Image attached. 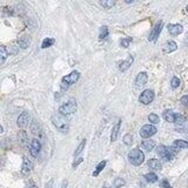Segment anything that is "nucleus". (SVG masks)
I'll return each instance as SVG.
<instances>
[{
  "label": "nucleus",
  "instance_id": "obj_25",
  "mask_svg": "<svg viewBox=\"0 0 188 188\" xmlns=\"http://www.w3.org/2000/svg\"><path fill=\"white\" fill-rule=\"evenodd\" d=\"M125 185V180L123 179H121V178H116L114 182H113V186L111 188H120L122 187Z\"/></svg>",
  "mask_w": 188,
  "mask_h": 188
},
{
  "label": "nucleus",
  "instance_id": "obj_22",
  "mask_svg": "<svg viewBox=\"0 0 188 188\" xmlns=\"http://www.w3.org/2000/svg\"><path fill=\"white\" fill-rule=\"evenodd\" d=\"M173 145L176 148H188V141L185 140H175Z\"/></svg>",
  "mask_w": 188,
  "mask_h": 188
},
{
  "label": "nucleus",
  "instance_id": "obj_36",
  "mask_svg": "<svg viewBox=\"0 0 188 188\" xmlns=\"http://www.w3.org/2000/svg\"><path fill=\"white\" fill-rule=\"evenodd\" d=\"M26 133L25 132H20L19 133V139H20V141L23 142V145H25L26 143V140H27V138H26Z\"/></svg>",
  "mask_w": 188,
  "mask_h": 188
},
{
  "label": "nucleus",
  "instance_id": "obj_12",
  "mask_svg": "<svg viewBox=\"0 0 188 188\" xmlns=\"http://www.w3.org/2000/svg\"><path fill=\"white\" fill-rule=\"evenodd\" d=\"M30 44H31L30 35H26V34H24V35H21V37L18 39V45H19V47H20V48H23V50L27 48V47L30 46Z\"/></svg>",
  "mask_w": 188,
  "mask_h": 188
},
{
  "label": "nucleus",
  "instance_id": "obj_5",
  "mask_svg": "<svg viewBox=\"0 0 188 188\" xmlns=\"http://www.w3.org/2000/svg\"><path fill=\"white\" fill-rule=\"evenodd\" d=\"M175 152L176 150L174 149V148H169V147H166V146H162V145L159 146L158 149H157L158 155H160V158L162 159V160H165V161L172 160L174 154H175Z\"/></svg>",
  "mask_w": 188,
  "mask_h": 188
},
{
  "label": "nucleus",
  "instance_id": "obj_4",
  "mask_svg": "<svg viewBox=\"0 0 188 188\" xmlns=\"http://www.w3.org/2000/svg\"><path fill=\"white\" fill-rule=\"evenodd\" d=\"M76 108H78V105H76L75 99L71 98L67 102H65L64 105L60 106L59 112L64 115H69V114H73V113L76 112Z\"/></svg>",
  "mask_w": 188,
  "mask_h": 188
},
{
  "label": "nucleus",
  "instance_id": "obj_9",
  "mask_svg": "<svg viewBox=\"0 0 188 188\" xmlns=\"http://www.w3.org/2000/svg\"><path fill=\"white\" fill-rule=\"evenodd\" d=\"M40 150H41V143H40V141L38 139H34L32 141V143H31V147H30L31 155L33 158H37L38 154L40 153Z\"/></svg>",
  "mask_w": 188,
  "mask_h": 188
},
{
  "label": "nucleus",
  "instance_id": "obj_10",
  "mask_svg": "<svg viewBox=\"0 0 188 188\" xmlns=\"http://www.w3.org/2000/svg\"><path fill=\"white\" fill-rule=\"evenodd\" d=\"M28 120H30V115L26 112H23L19 115V118L17 120V123H18V126L20 128H24L28 125Z\"/></svg>",
  "mask_w": 188,
  "mask_h": 188
},
{
  "label": "nucleus",
  "instance_id": "obj_23",
  "mask_svg": "<svg viewBox=\"0 0 188 188\" xmlns=\"http://www.w3.org/2000/svg\"><path fill=\"white\" fill-rule=\"evenodd\" d=\"M105 166H106V161L104 160V161H101L100 164H99L98 166H97V168H95V171L93 172V176H98L99 174H100V172L105 168Z\"/></svg>",
  "mask_w": 188,
  "mask_h": 188
},
{
  "label": "nucleus",
  "instance_id": "obj_18",
  "mask_svg": "<svg viewBox=\"0 0 188 188\" xmlns=\"http://www.w3.org/2000/svg\"><path fill=\"white\" fill-rule=\"evenodd\" d=\"M148 167L153 171H160L161 169V162L157 159H150L148 161Z\"/></svg>",
  "mask_w": 188,
  "mask_h": 188
},
{
  "label": "nucleus",
  "instance_id": "obj_43",
  "mask_svg": "<svg viewBox=\"0 0 188 188\" xmlns=\"http://www.w3.org/2000/svg\"><path fill=\"white\" fill-rule=\"evenodd\" d=\"M125 1H126V2H127V4H131V2H133V1H134V0H125Z\"/></svg>",
  "mask_w": 188,
  "mask_h": 188
},
{
  "label": "nucleus",
  "instance_id": "obj_37",
  "mask_svg": "<svg viewBox=\"0 0 188 188\" xmlns=\"http://www.w3.org/2000/svg\"><path fill=\"white\" fill-rule=\"evenodd\" d=\"M181 104L183 106H186V107H188V95H183L181 98Z\"/></svg>",
  "mask_w": 188,
  "mask_h": 188
},
{
  "label": "nucleus",
  "instance_id": "obj_20",
  "mask_svg": "<svg viewBox=\"0 0 188 188\" xmlns=\"http://www.w3.org/2000/svg\"><path fill=\"white\" fill-rule=\"evenodd\" d=\"M141 146H142V147L146 150L150 152V150H152L153 148H154V147H155V142H154L153 140H150V139H146V140H145V141L141 143Z\"/></svg>",
  "mask_w": 188,
  "mask_h": 188
},
{
  "label": "nucleus",
  "instance_id": "obj_2",
  "mask_svg": "<svg viewBox=\"0 0 188 188\" xmlns=\"http://www.w3.org/2000/svg\"><path fill=\"white\" fill-rule=\"evenodd\" d=\"M79 78H80V73L78 71H73L72 73L64 76L61 80V90H67L71 85H73L79 80Z\"/></svg>",
  "mask_w": 188,
  "mask_h": 188
},
{
  "label": "nucleus",
  "instance_id": "obj_24",
  "mask_svg": "<svg viewBox=\"0 0 188 188\" xmlns=\"http://www.w3.org/2000/svg\"><path fill=\"white\" fill-rule=\"evenodd\" d=\"M55 42V40L52 39V38H46L45 40L42 41V44H41V48H47V47H51Z\"/></svg>",
  "mask_w": 188,
  "mask_h": 188
},
{
  "label": "nucleus",
  "instance_id": "obj_33",
  "mask_svg": "<svg viewBox=\"0 0 188 188\" xmlns=\"http://www.w3.org/2000/svg\"><path fill=\"white\" fill-rule=\"evenodd\" d=\"M171 86H172V88H178L180 86V79L174 76L173 79H172V81H171Z\"/></svg>",
  "mask_w": 188,
  "mask_h": 188
},
{
  "label": "nucleus",
  "instance_id": "obj_8",
  "mask_svg": "<svg viewBox=\"0 0 188 188\" xmlns=\"http://www.w3.org/2000/svg\"><path fill=\"white\" fill-rule=\"evenodd\" d=\"M162 26H164V23H162V21H159V23L154 26V28L152 30L149 37H148V40H149V41H155V40L158 39L159 34H160V32L162 30Z\"/></svg>",
  "mask_w": 188,
  "mask_h": 188
},
{
  "label": "nucleus",
  "instance_id": "obj_27",
  "mask_svg": "<svg viewBox=\"0 0 188 188\" xmlns=\"http://www.w3.org/2000/svg\"><path fill=\"white\" fill-rule=\"evenodd\" d=\"M107 37H108V27H107V26H104V27H101V30H100L99 39H100V40H104V39H106Z\"/></svg>",
  "mask_w": 188,
  "mask_h": 188
},
{
  "label": "nucleus",
  "instance_id": "obj_6",
  "mask_svg": "<svg viewBox=\"0 0 188 188\" xmlns=\"http://www.w3.org/2000/svg\"><path fill=\"white\" fill-rule=\"evenodd\" d=\"M154 92L152 90H143L140 95V102L143 105H149L150 102L154 100Z\"/></svg>",
  "mask_w": 188,
  "mask_h": 188
},
{
  "label": "nucleus",
  "instance_id": "obj_26",
  "mask_svg": "<svg viewBox=\"0 0 188 188\" xmlns=\"http://www.w3.org/2000/svg\"><path fill=\"white\" fill-rule=\"evenodd\" d=\"M100 2L105 8H112L115 4V0H100Z\"/></svg>",
  "mask_w": 188,
  "mask_h": 188
},
{
  "label": "nucleus",
  "instance_id": "obj_3",
  "mask_svg": "<svg viewBox=\"0 0 188 188\" xmlns=\"http://www.w3.org/2000/svg\"><path fill=\"white\" fill-rule=\"evenodd\" d=\"M128 160H129V162L132 165L140 166L145 160V155H143V153L141 150L135 148V149H132L128 153Z\"/></svg>",
  "mask_w": 188,
  "mask_h": 188
},
{
  "label": "nucleus",
  "instance_id": "obj_28",
  "mask_svg": "<svg viewBox=\"0 0 188 188\" xmlns=\"http://www.w3.org/2000/svg\"><path fill=\"white\" fill-rule=\"evenodd\" d=\"M145 178H146V180L148 181V182H152V183L158 181V175H157V174H154V173L146 174V175H145Z\"/></svg>",
  "mask_w": 188,
  "mask_h": 188
},
{
  "label": "nucleus",
  "instance_id": "obj_34",
  "mask_svg": "<svg viewBox=\"0 0 188 188\" xmlns=\"http://www.w3.org/2000/svg\"><path fill=\"white\" fill-rule=\"evenodd\" d=\"M132 42V38H126V39H122L120 41V45L123 47V48H127L129 44Z\"/></svg>",
  "mask_w": 188,
  "mask_h": 188
},
{
  "label": "nucleus",
  "instance_id": "obj_30",
  "mask_svg": "<svg viewBox=\"0 0 188 188\" xmlns=\"http://www.w3.org/2000/svg\"><path fill=\"white\" fill-rule=\"evenodd\" d=\"M85 145H86V140H83V141L80 142V145L78 146V148L75 149V152H74V155H75V157H78V155H79V154H80V153L83 152V148H85Z\"/></svg>",
  "mask_w": 188,
  "mask_h": 188
},
{
  "label": "nucleus",
  "instance_id": "obj_38",
  "mask_svg": "<svg viewBox=\"0 0 188 188\" xmlns=\"http://www.w3.org/2000/svg\"><path fill=\"white\" fill-rule=\"evenodd\" d=\"M161 186L164 188H172V186L169 185V182L167 180H162V182H161Z\"/></svg>",
  "mask_w": 188,
  "mask_h": 188
},
{
  "label": "nucleus",
  "instance_id": "obj_31",
  "mask_svg": "<svg viewBox=\"0 0 188 188\" xmlns=\"http://www.w3.org/2000/svg\"><path fill=\"white\" fill-rule=\"evenodd\" d=\"M32 133L34 135H41V129H40L39 126H37L35 122H33V125H32Z\"/></svg>",
  "mask_w": 188,
  "mask_h": 188
},
{
  "label": "nucleus",
  "instance_id": "obj_1",
  "mask_svg": "<svg viewBox=\"0 0 188 188\" xmlns=\"http://www.w3.org/2000/svg\"><path fill=\"white\" fill-rule=\"evenodd\" d=\"M52 122H53V125L58 128L60 132H62V133H66L68 131L69 123H68V120H67V118H66V115H64V114H61V113H59V114H53Z\"/></svg>",
  "mask_w": 188,
  "mask_h": 188
},
{
  "label": "nucleus",
  "instance_id": "obj_29",
  "mask_svg": "<svg viewBox=\"0 0 188 188\" xmlns=\"http://www.w3.org/2000/svg\"><path fill=\"white\" fill-rule=\"evenodd\" d=\"M186 122V118L182 114H175V123L176 125H182Z\"/></svg>",
  "mask_w": 188,
  "mask_h": 188
},
{
  "label": "nucleus",
  "instance_id": "obj_44",
  "mask_svg": "<svg viewBox=\"0 0 188 188\" xmlns=\"http://www.w3.org/2000/svg\"><path fill=\"white\" fill-rule=\"evenodd\" d=\"M31 188H38V187H37V186H32Z\"/></svg>",
  "mask_w": 188,
  "mask_h": 188
},
{
  "label": "nucleus",
  "instance_id": "obj_17",
  "mask_svg": "<svg viewBox=\"0 0 188 188\" xmlns=\"http://www.w3.org/2000/svg\"><path fill=\"white\" fill-rule=\"evenodd\" d=\"M164 119L168 122H175V113L172 111V109H166L164 114H162Z\"/></svg>",
  "mask_w": 188,
  "mask_h": 188
},
{
  "label": "nucleus",
  "instance_id": "obj_11",
  "mask_svg": "<svg viewBox=\"0 0 188 188\" xmlns=\"http://www.w3.org/2000/svg\"><path fill=\"white\" fill-rule=\"evenodd\" d=\"M182 31H183V28L179 24H171V25H168V32L172 35H179V34L182 33Z\"/></svg>",
  "mask_w": 188,
  "mask_h": 188
},
{
  "label": "nucleus",
  "instance_id": "obj_39",
  "mask_svg": "<svg viewBox=\"0 0 188 188\" xmlns=\"http://www.w3.org/2000/svg\"><path fill=\"white\" fill-rule=\"evenodd\" d=\"M83 158H80V159H79V160H78V161H76V162H74V164H73V167H74V168H75V167H76V166L79 165V164H81V162H83Z\"/></svg>",
  "mask_w": 188,
  "mask_h": 188
},
{
  "label": "nucleus",
  "instance_id": "obj_35",
  "mask_svg": "<svg viewBox=\"0 0 188 188\" xmlns=\"http://www.w3.org/2000/svg\"><path fill=\"white\" fill-rule=\"evenodd\" d=\"M132 141H133V136L131 135V134H126V135L123 136V142L126 143L127 146H131Z\"/></svg>",
  "mask_w": 188,
  "mask_h": 188
},
{
  "label": "nucleus",
  "instance_id": "obj_16",
  "mask_svg": "<svg viewBox=\"0 0 188 188\" xmlns=\"http://www.w3.org/2000/svg\"><path fill=\"white\" fill-rule=\"evenodd\" d=\"M120 126H121V120H119L116 122V125L113 127L112 129V134H111V141H115L118 139V135H119V132H120Z\"/></svg>",
  "mask_w": 188,
  "mask_h": 188
},
{
  "label": "nucleus",
  "instance_id": "obj_19",
  "mask_svg": "<svg viewBox=\"0 0 188 188\" xmlns=\"http://www.w3.org/2000/svg\"><path fill=\"white\" fill-rule=\"evenodd\" d=\"M176 48H178V45H176L175 41H168V42L165 45V47H164V52H166V53L174 52Z\"/></svg>",
  "mask_w": 188,
  "mask_h": 188
},
{
  "label": "nucleus",
  "instance_id": "obj_46",
  "mask_svg": "<svg viewBox=\"0 0 188 188\" xmlns=\"http://www.w3.org/2000/svg\"><path fill=\"white\" fill-rule=\"evenodd\" d=\"M102 188H107V187H106V186H104V187H102Z\"/></svg>",
  "mask_w": 188,
  "mask_h": 188
},
{
  "label": "nucleus",
  "instance_id": "obj_7",
  "mask_svg": "<svg viewBox=\"0 0 188 188\" xmlns=\"http://www.w3.org/2000/svg\"><path fill=\"white\" fill-rule=\"evenodd\" d=\"M157 133V128L153 125H145L141 129H140V135L143 139H148L152 135H154Z\"/></svg>",
  "mask_w": 188,
  "mask_h": 188
},
{
  "label": "nucleus",
  "instance_id": "obj_14",
  "mask_svg": "<svg viewBox=\"0 0 188 188\" xmlns=\"http://www.w3.org/2000/svg\"><path fill=\"white\" fill-rule=\"evenodd\" d=\"M133 61H134V59H133V57L132 55H129L126 60L121 61L120 65H119V69H120L121 72H125V71H127L128 68H129V66L133 64Z\"/></svg>",
  "mask_w": 188,
  "mask_h": 188
},
{
  "label": "nucleus",
  "instance_id": "obj_21",
  "mask_svg": "<svg viewBox=\"0 0 188 188\" xmlns=\"http://www.w3.org/2000/svg\"><path fill=\"white\" fill-rule=\"evenodd\" d=\"M7 55H8V52L6 51V47H5V46H1V47H0V62H1V64L5 62Z\"/></svg>",
  "mask_w": 188,
  "mask_h": 188
},
{
  "label": "nucleus",
  "instance_id": "obj_15",
  "mask_svg": "<svg viewBox=\"0 0 188 188\" xmlns=\"http://www.w3.org/2000/svg\"><path fill=\"white\" fill-rule=\"evenodd\" d=\"M147 80H148V76H147V74L145 72L139 73V74L136 75V79H135L136 86H143L145 83H147Z\"/></svg>",
  "mask_w": 188,
  "mask_h": 188
},
{
  "label": "nucleus",
  "instance_id": "obj_42",
  "mask_svg": "<svg viewBox=\"0 0 188 188\" xmlns=\"http://www.w3.org/2000/svg\"><path fill=\"white\" fill-rule=\"evenodd\" d=\"M185 42H186V45H188V32L186 34V38H185Z\"/></svg>",
  "mask_w": 188,
  "mask_h": 188
},
{
  "label": "nucleus",
  "instance_id": "obj_32",
  "mask_svg": "<svg viewBox=\"0 0 188 188\" xmlns=\"http://www.w3.org/2000/svg\"><path fill=\"white\" fill-rule=\"evenodd\" d=\"M148 120H149L150 123H159V121H160V119H159V116L157 115V114H149V116H148Z\"/></svg>",
  "mask_w": 188,
  "mask_h": 188
},
{
  "label": "nucleus",
  "instance_id": "obj_45",
  "mask_svg": "<svg viewBox=\"0 0 188 188\" xmlns=\"http://www.w3.org/2000/svg\"><path fill=\"white\" fill-rule=\"evenodd\" d=\"M186 9H187V13H188V6H187V8H186Z\"/></svg>",
  "mask_w": 188,
  "mask_h": 188
},
{
  "label": "nucleus",
  "instance_id": "obj_41",
  "mask_svg": "<svg viewBox=\"0 0 188 188\" xmlns=\"http://www.w3.org/2000/svg\"><path fill=\"white\" fill-rule=\"evenodd\" d=\"M52 183H53V181L51 180L48 182V186H46V188H52Z\"/></svg>",
  "mask_w": 188,
  "mask_h": 188
},
{
  "label": "nucleus",
  "instance_id": "obj_40",
  "mask_svg": "<svg viewBox=\"0 0 188 188\" xmlns=\"http://www.w3.org/2000/svg\"><path fill=\"white\" fill-rule=\"evenodd\" d=\"M66 187H67V181L65 180L64 182H62V187L61 188H66Z\"/></svg>",
  "mask_w": 188,
  "mask_h": 188
},
{
  "label": "nucleus",
  "instance_id": "obj_13",
  "mask_svg": "<svg viewBox=\"0 0 188 188\" xmlns=\"http://www.w3.org/2000/svg\"><path fill=\"white\" fill-rule=\"evenodd\" d=\"M32 169H33V164H32V161L28 160L27 158H24L23 168H21V172H23V174L27 175V174H30L31 172H32Z\"/></svg>",
  "mask_w": 188,
  "mask_h": 188
}]
</instances>
